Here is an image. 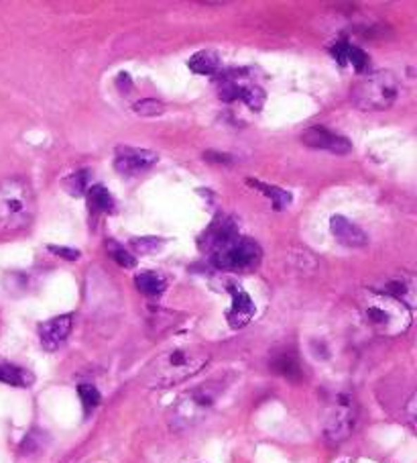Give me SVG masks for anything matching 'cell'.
Masks as SVG:
<instances>
[{
	"instance_id": "cell-1",
	"label": "cell",
	"mask_w": 417,
	"mask_h": 463,
	"mask_svg": "<svg viewBox=\"0 0 417 463\" xmlns=\"http://www.w3.org/2000/svg\"><path fill=\"white\" fill-rule=\"evenodd\" d=\"M210 363V351L200 345L175 347L157 355L143 373L147 388H169L194 378Z\"/></svg>"
},
{
	"instance_id": "cell-2",
	"label": "cell",
	"mask_w": 417,
	"mask_h": 463,
	"mask_svg": "<svg viewBox=\"0 0 417 463\" xmlns=\"http://www.w3.org/2000/svg\"><path fill=\"white\" fill-rule=\"evenodd\" d=\"M35 192L25 178L11 176L0 182V231L27 229L35 219Z\"/></svg>"
},
{
	"instance_id": "cell-3",
	"label": "cell",
	"mask_w": 417,
	"mask_h": 463,
	"mask_svg": "<svg viewBox=\"0 0 417 463\" xmlns=\"http://www.w3.org/2000/svg\"><path fill=\"white\" fill-rule=\"evenodd\" d=\"M361 313L366 325L375 333L395 337L405 333L411 325V311L397 298L382 294L379 290H368L361 300Z\"/></svg>"
},
{
	"instance_id": "cell-4",
	"label": "cell",
	"mask_w": 417,
	"mask_h": 463,
	"mask_svg": "<svg viewBox=\"0 0 417 463\" xmlns=\"http://www.w3.org/2000/svg\"><path fill=\"white\" fill-rule=\"evenodd\" d=\"M222 392H224L222 382H208V384H201L198 388L185 392L175 402V407L171 408V414H169L171 428L185 431L201 423L208 416V412L214 408Z\"/></svg>"
},
{
	"instance_id": "cell-5",
	"label": "cell",
	"mask_w": 417,
	"mask_h": 463,
	"mask_svg": "<svg viewBox=\"0 0 417 463\" xmlns=\"http://www.w3.org/2000/svg\"><path fill=\"white\" fill-rule=\"evenodd\" d=\"M399 96V82L391 72H373L352 88V102L361 111H385Z\"/></svg>"
},
{
	"instance_id": "cell-6",
	"label": "cell",
	"mask_w": 417,
	"mask_h": 463,
	"mask_svg": "<svg viewBox=\"0 0 417 463\" xmlns=\"http://www.w3.org/2000/svg\"><path fill=\"white\" fill-rule=\"evenodd\" d=\"M212 247H214L212 261L220 270H236V272L253 270L263 255L259 243H254L249 237H238L236 233L220 239Z\"/></svg>"
},
{
	"instance_id": "cell-7",
	"label": "cell",
	"mask_w": 417,
	"mask_h": 463,
	"mask_svg": "<svg viewBox=\"0 0 417 463\" xmlns=\"http://www.w3.org/2000/svg\"><path fill=\"white\" fill-rule=\"evenodd\" d=\"M354 423H356V404L350 396L340 394L334 407L328 410L324 435L330 443H342L350 437Z\"/></svg>"
},
{
	"instance_id": "cell-8",
	"label": "cell",
	"mask_w": 417,
	"mask_h": 463,
	"mask_svg": "<svg viewBox=\"0 0 417 463\" xmlns=\"http://www.w3.org/2000/svg\"><path fill=\"white\" fill-rule=\"evenodd\" d=\"M159 162V155L151 149L118 148L114 153V169L123 176H135L147 172Z\"/></svg>"
},
{
	"instance_id": "cell-9",
	"label": "cell",
	"mask_w": 417,
	"mask_h": 463,
	"mask_svg": "<svg viewBox=\"0 0 417 463\" xmlns=\"http://www.w3.org/2000/svg\"><path fill=\"white\" fill-rule=\"evenodd\" d=\"M301 143L308 145L311 149H322V151H330V153H336V155H346L352 151V143L334 133V131L326 129V127H309L301 133Z\"/></svg>"
},
{
	"instance_id": "cell-10",
	"label": "cell",
	"mask_w": 417,
	"mask_h": 463,
	"mask_svg": "<svg viewBox=\"0 0 417 463\" xmlns=\"http://www.w3.org/2000/svg\"><path fill=\"white\" fill-rule=\"evenodd\" d=\"M72 329H73L72 315H61V316H55V318H49V320H45V323L39 327V339H41L43 349H47V351L59 349V347L68 341V337L72 333Z\"/></svg>"
},
{
	"instance_id": "cell-11",
	"label": "cell",
	"mask_w": 417,
	"mask_h": 463,
	"mask_svg": "<svg viewBox=\"0 0 417 463\" xmlns=\"http://www.w3.org/2000/svg\"><path fill=\"white\" fill-rule=\"evenodd\" d=\"M330 231L336 237V241L342 243L344 247H352V249H361L368 243V235L364 233L359 224H354L352 221H348L342 215L332 217L330 221Z\"/></svg>"
},
{
	"instance_id": "cell-12",
	"label": "cell",
	"mask_w": 417,
	"mask_h": 463,
	"mask_svg": "<svg viewBox=\"0 0 417 463\" xmlns=\"http://www.w3.org/2000/svg\"><path fill=\"white\" fill-rule=\"evenodd\" d=\"M230 294H232V306L228 311V323L232 329H242L254 316L253 298L238 286H230Z\"/></svg>"
},
{
	"instance_id": "cell-13",
	"label": "cell",
	"mask_w": 417,
	"mask_h": 463,
	"mask_svg": "<svg viewBox=\"0 0 417 463\" xmlns=\"http://www.w3.org/2000/svg\"><path fill=\"white\" fill-rule=\"evenodd\" d=\"M332 54L334 57L340 61V64H350L354 70H359V72H363L364 68H366V64H368V56L364 54L363 49H359V47H354V45H350V43H336V47L332 49Z\"/></svg>"
},
{
	"instance_id": "cell-14",
	"label": "cell",
	"mask_w": 417,
	"mask_h": 463,
	"mask_svg": "<svg viewBox=\"0 0 417 463\" xmlns=\"http://www.w3.org/2000/svg\"><path fill=\"white\" fill-rule=\"evenodd\" d=\"M189 70L201 76L216 74L220 68V57L216 52H198L196 56L189 59Z\"/></svg>"
},
{
	"instance_id": "cell-15",
	"label": "cell",
	"mask_w": 417,
	"mask_h": 463,
	"mask_svg": "<svg viewBox=\"0 0 417 463\" xmlns=\"http://www.w3.org/2000/svg\"><path fill=\"white\" fill-rule=\"evenodd\" d=\"M0 382L18 386V388H27L33 384V373H29L23 368L17 366H8V363H0Z\"/></svg>"
},
{
	"instance_id": "cell-16",
	"label": "cell",
	"mask_w": 417,
	"mask_h": 463,
	"mask_svg": "<svg viewBox=\"0 0 417 463\" xmlns=\"http://www.w3.org/2000/svg\"><path fill=\"white\" fill-rule=\"evenodd\" d=\"M135 284H137V288L147 294V296H157V294H161L165 290V279L159 276V274H155V272H143V274H139L137 278H135Z\"/></svg>"
},
{
	"instance_id": "cell-17",
	"label": "cell",
	"mask_w": 417,
	"mask_h": 463,
	"mask_svg": "<svg viewBox=\"0 0 417 463\" xmlns=\"http://www.w3.org/2000/svg\"><path fill=\"white\" fill-rule=\"evenodd\" d=\"M247 184L253 186V188H256V190H261L265 196H269V198L273 200V206H275L277 210L285 208V206L291 203V194L287 192V190H281V188H277V186L263 184V182H256V180H249Z\"/></svg>"
},
{
	"instance_id": "cell-18",
	"label": "cell",
	"mask_w": 417,
	"mask_h": 463,
	"mask_svg": "<svg viewBox=\"0 0 417 463\" xmlns=\"http://www.w3.org/2000/svg\"><path fill=\"white\" fill-rule=\"evenodd\" d=\"M238 98L247 102L253 111H261L265 104V92L259 86H238Z\"/></svg>"
},
{
	"instance_id": "cell-19",
	"label": "cell",
	"mask_w": 417,
	"mask_h": 463,
	"mask_svg": "<svg viewBox=\"0 0 417 463\" xmlns=\"http://www.w3.org/2000/svg\"><path fill=\"white\" fill-rule=\"evenodd\" d=\"M88 198H90V204L96 210H112V206H114V200H112L110 192L104 186H92L90 192H88Z\"/></svg>"
},
{
	"instance_id": "cell-20",
	"label": "cell",
	"mask_w": 417,
	"mask_h": 463,
	"mask_svg": "<svg viewBox=\"0 0 417 463\" xmlns=\"http://www.w3.org/2000/svg\"><path fill=\"white\" fill-rule=\"evenodd\" d=\"M273 368L285 378H299V363L293 355H281L279 359H275Z\"/></svg>"
},
{
	"instance_id": "cell-21",
	"label": "cell",
	"mask_w": 417,
	"mask_h": 463,
	"mask_svg": "<svg viewBox=\"0 0 417 463\" xmlns=\"http://www.w3.org/2000/svg\"><path fill=\"white\" fill-rule=\"evenodd\" d=\"M132 111L137 112V114H141V116H159V114L165 112V104L159 102V100H155V98H145V100H139L132 107Z\"/></svg>"
},
{
	"instance_id": "cell-22",
	"label": "cell",
	"mask_w": 417,
	"mask_h": 463,
	"mask_svg": "<svg viewBox=\"0 0 417 463\" xmlns=\"http://www.w3.org/2000/svg\"><path fill=\"white\" fill-rule=\"evenodd\" d=\"M77 392H80V398H82L86 410H92V408H96L100 404V392L94 388V386H90V384H82L77 388Z\"/></svg>"
},
{
	"instance_id": "cell-23",
	"label": "cell",
	"mask_w": 417,
	"mask_h": 463,
	"mask_svg": "<svg viewBox=\"0 0 417 463\" xmlns=\"http://www.w3.org/2000/svg\"><path fill=\"white\" fill-rule=\"evenodd\" d=\"M112 260L116 261L118 265H123V267H135L137 265V260L130 253H127L125 249H118V247L112 251Z\"/></svg>"
},
{
	"instance_id": "cell-24",
	"label": "cell",
	"mask_w": 417,
	"mask_h": 463,
	"mask_svg": "<svg viewBox=\"0 0 417 463\" xmlns=\"http://www.w3.org/2000/svg\"><path fill=\"white\" fill-rule=\"evenodd\" d=\"M68 186H70L72 194H82V190L86 188V172H77L72 180L68 182Z\"/></svg>"
},
{
	"instance_id": "cell-25",
	"label": "cell",
	"mask_w": 417,
	"mask_h": 463,
	"mask_svg": "<svg viewBox=\"0 0 417 463\" xmlns=\"http://www.w3.org/2000/svg\"><path fill=\"white\" fill-rule=\"evenodd\" d=\"M49 251H54V253L61 255V258H66V260H77V258H80V251H75V249H68V247H55V245H51V247H49Z\"/></svg>"
}]
</instances>
